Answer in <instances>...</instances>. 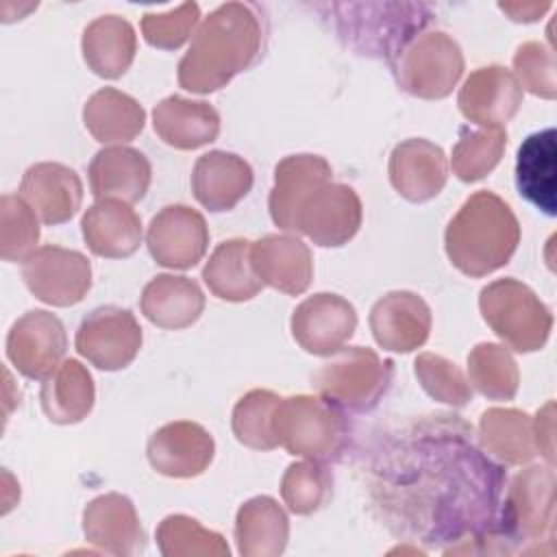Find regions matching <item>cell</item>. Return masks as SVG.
Listing matches in <instances>:
<instances>
[{
	"instance_id": "6da1fadb",
	"label": "cell",
	"mask_w": 557,
	"mask_h": 557,
	"mask_svg": "<svg viewBox=\"0 0 557 557\" xmlns=\"http://www.w3.org/2000/svg\"><path fill=\"white\" fill-rule=\"evenodd\" d=\"M263 48V20L257 4L228 2L218 7L191 39L178 63V83L187 91L209 94L248 70Z\"/></svg>"
},
{
	"instance_id": "7a4b0ae2",
	"label": "cell",
	"mask_w": 557,
	"mask_h": 557,
	"mask_svg": "<svg viewBox=\"0 0 557 557\" xmlns=\"http://www.w3.org/2000/svg\"><path fill=\"white\" fill-rule=\"evenodd\" d=\"M446 255L468 276H485L505 265L518 248L520 224L492 191L472 194L446 228Z\"/></svg>"
},
{
	"instance_id": "3957f363",
	"label": "cell",
	"mask_w": 557,
	"mask_h": 557,
	"mask_svg": "<svg viewBox=\"0 0 557 557\" xmlns=\"http://www.w3.org/2000/svg\"><path fill=\"white\" fill-rule=\"evenodd\" d=\"M479 307L492 331L518 352L540 350L550 335V309L516 278H500L483 287Z\"/></svg>"
},
{
	"instance_id": "277c9868",
	"label": "cell",
	"mask_w": 557,
	"mask_h": 557,
	"mask_svg": "<svg viewBox=\"0 0 557 557\" xmlns=\"http://www.w3.org/2000/svg\"><path fill=\"white\" fill-rule=\"evenodd\" d=\"M344 435L342 416L322 396L281 398L274 411V437L292 455L326 459L339 450Z\"/></svg>"
},
{
	"instance_id": "5b68a950",
	"label": "cell",
	"mask_w": 557,
	"mask_h": 557,
	"mask_svg": "<svg viewBox=\"0 0 557 557\" xmlns=\"http://www.w3.org/2000/svg\"><path fill=\"white\" fill-rule=\"evenodd\" d=\"M337 359L315 372L313 383L322 398L335 407L370 409L389 383L392 363L381 361L370 348H342Z\"/></svg>"
},
{
	"instance_id": "8992f818",
	"label": "cell",
	"mask_w": 557,
	"mask_h": 557,
	"mask_svg": "<svg viewBox=\"0 0 557 557\" xmlns=\"http://www.w3.org/2000/svg\"><path fill=\"white\" fill-rule=\"evenodd\" d=\"M398 83L418 98H444L463 72V57L446 33L418 35L398 57Z\"/></svg>"
},
{
	"instance_id": "52a82bcc",
	"label": "cell",
	"mask_w": 557,
	"mask_h": 557,
	"mask_svg": "<svg viewBox=\"0 0 557 557\" xmlns=\"http://www.w3.org/2000/svg\"><path fill=\"white\" fill-rule=\"evenodd\" d=\"M22 276L35 298L54 307L81 302L91 287V265L87 257L59 246L33 250L24 259Z\"/></svg>"
},
{
	"instance_id": "ba28073f",
	"label": "cell",
	"mask_w": 557,
	"mask_h": 557,
	"mask_svg": "<svg viewBox=\"0 0 557 557\" xmlns=\"http://www.w3.org/2000/svg\"><path fill=\"white\" fill-rule=\"evenodd\" d=\"M141 348V329L128 309L98 307L76 331V350L100 370L126 368Z\"/></svg>"
},
{
	"instance_id": "9c48e42d",
	"label": "cell",
	"mask_w": 557,
	"mask_h": 557,
	"mask_svg": "<svg viewBox=\"0 0 557 557\" xmlns=\"http://www.w3.org/2000/svg\"><path fill=\"white\" fill-rule=\"evenodd\" d=\"M148 250L165 268H194L207 252L209 231L205 218L185 205L161 209L146 233Z\"/></svg>"
},
{
	"instance_id": "30bf717a",
	"label": "cell",
	"mask_w": 557,
	"mask_h": 557,
	"mask_svg": "<svg viewBox=\"0 0 557 557\" xmlns=\"http://www.w3.org/2000/svg\"><path fill=\"white\" fill-rule=\"evenodd\" d=\"M361 226V200L342 183L322 185L300 209L296 228L318 246H344Z\"/></svg>"
},
{
	"instance_id": "8fae6325",
	"label": "cell",
	"mask_w": 557,
	"mask_h": 557,
	"mask_svg": "<svg viewBox=\"0 0 557 557\" xmlns=\"http://www.w3.org/2000/svg\"><path fill=\"white\" fill-rule=\"evenodd\" d=\"M65 348L63 322L48 311H28L11 326L7 337V357L28 379L52 374Z\"/></svg>"
},
{
	"instance_id": "7c38bea8",
	"label": "cell",
	"mask_w": 557,
	"mask_h": 557,
	"mask_svg": "<svg viewBox=\"0 0 557 557\" xmlns=\"http://www.w3.org/2000/svg\"><path fill=\"white\" fill-rule=\"evenodd\" d=\"M357 326L355 307L337 294H315L292 315L294 339L311 355H333L344 348Z\"/></svg>"
},
{
	"instance_id": "4fadbf2b",
	"label": "cell",
	"mask_w": 557,
	"mask_h": 557,
	"mask_svg": "<svg viewBox=\"0 0 557 557\" xmlns=\"http://www.w3.org/2000/svg\"><path fill=\"white\" fill-rule=\"evenodd\" d=\"M522 102V87L518 78L500 67H481L463 83L459 91L461 113L483 128H503Z\"/></svg>"
},
{
	"instance_id": "5bb4252c",
	"label": "cell",
	"mask_w": 557,
	"mask_h": 557,
	"mask_svg": "<svg viewBox=\"0 0 557 557\" xmlns=\"http://www.w3.org/2000/svg\"><path fill=\"white\" fill-rule=\"evenodd\" d=\"M20 196L48 226L63 224L81 207L83 183L78 174L63 163H35L24 172Z\"/></svg>"
},
{
	"instance_id": "9a60e30c",
	"label": "cell",
	"mask_w": 557,
	"mask_h": 557,
	"mask_svg": "<svg viewBox=\"0 0 557 557\" xmlns=\"http://www.w3.org/2000/svg\"><path fill=\"white\" fill-rule=\"evenodd\" d=\"M213 440L196 422L178 420L161 426L148 442L150 466L176 479H187L205 472L213 459Z\"/></svg>"
},
{
	"instance_id": "2e32d148",
	"label": "cell",
	"mask_w": 557,
	"mask_h": 557,
	"mask_svg": "<svg viewBox=\"0 0 557 557\" xmlns=\"http://www.w3.org/2000/svg\"><path fill=\"white\" fill-rule=\"evenodd\" d=\"M331 165L320 154L285 157L274 170V187L270 194V215L285 231L296 228L302 205L326 183H331Z\"/></svg>"
},
{
	"instance_id": "e0dca14e",
	"label": "cell",
	"mask_w": 557,
	"mask_h": 557,
	"mask_svg": "<svg viewBox=\"0 0 557 557\" xmlns=\"http://www.w3.org/2000/svg\"><path fill=\"white\" fill-rule=\"evenodd\" d=\"M555 474L548 468H527L513 481L503 505V524L507 535L537 537L544 529L553 531Z\"/></svg>"
},
{
	"instance_id": "ac0fdd59",
	"label": "cell",
	"mask_w": 557,
	"mask_h": 557,
	"mask_svg": "<svg viewBox=\"0 0 557 557\" xmlns=\"http://www.w3.org/2000/svg\"><path fill=\"white\" fill-rule=\"evenodd\" d=\"M374 339L396 352H409L422 346L431 331L429 305L411 292H389L379 298L370 311Z\"/></svg>"
},
{
	"instance_id": "d6986e66",
	"label": "cell",
	"mask_w": 557,
	"mask_h": 557,
	"mask_svg": "<svg viewBox=\"0 0 557 557\" xmlns=\"http://www.w3.org/2000/svg\"><path fill=\"white\" fill-rule=\"evenodd\" d=\"M557 133L544 128L531 133L516 154L518 194L548 218L557 215Z\"/></svg>"
},
{
	"instance_id": "ffe728a7",
	"label": "cell",
	"mask_w": 557,
	"mask_h": 557,
	"mask_svg": "<svg viewBox=\"0 0 557 557\" xmlns=\"http://www.w3.org/2000/svg\"><path fill=\"white\" fill-rule=\"evenodd\" d=\"M448 165L444 150L426 139L398 144L389 159V181L394 189L411 202L437 196L446 183Z\"/></svg>"
},
{
	"instance_id": "44dd1931",
	"label": "cell",
	"mask_w": 557,
	"mask_h": 557,
	"mask_svg": "<svg viewBox=\"0 0 557 557\" xmlns=\"http://www.w3.org/2000/svg\"><path fill=\"white\" fill-rule=\"evenodd\" d=\"M150 176V161L144 152L128 146L102 148L89 163V187L96 200L115 198L128 205L137 202L146 196Z\"/></svg>"
},
{
	"instance_id": "7402d4cb",
	"label": "cell",
	"mask_w": 557,
	"mask_h": 557,
	"mask_svg": "<svg viewBox=\"0 0 557 557\" xmlns=\"http://www.w3.org/2000/svg\"><path fill=\"white\" fill-rule=\"evenodd\" d=\"M85 537L107 553L137 555L146 546L133 503L122 494H104L91 500L83 513Z\"/></svg>"
},
{
	"instance_id": "603a6c76",
	"label": "cell",
	"mask_w": 557,
	"mask_h": 557,
	"mask_svg": "<svg viewBox=\"0 0 557 557\" xmlns=\"http://www.w3.org/2000/svg\"><path fill=\"white\" fill-rule=\"evenodd\" d=\"M252 187V168L233 152L211 150L202 154L191 172V191L209 211L233 209Z\"/></svg>"
},
{
	"instance_id": "cb8c5ba5",
	"label": "cell",
	"mask_w": 557,
	"mask_h": 557,
	"mask_svg": "<svg viewBox=\"0 0 557 557\" xmlns=\"http://www.w3.org/2000/svg\"><path fill=\"white\" fill-rule=\"evenodd\" d=\"M83 237L98 257L122 259L133 255L141 242L139 215L128 202L104 198L96 200L83 215Z\"/></svg>"
},
{
	"instance_id": "d4e9b609",
	"label": "cell",
	"mask_w": 557,
	"mask_h": 557,
	"mask_svg": "<svg viewBox=\"0 0 557 557\" xmlns=\"http://www.w3.org/2000/svg\"><path fill=\"white\" fill-rule=\"evenodd\" d=\"M252 265L261 278L285 294H302L313 276L311 250L289 235H265L252 244Z\"/></svg>"
},
{
	"instance_id": "484cf974",
	"label": "cell",
	"mask_w": 557,
	"mask_h": 557,
	"mask_svg": "<svg viewBox=\"0 0 557 557\" xmlns=\"http://www.w3.org/2000/svg\"><path fill=\"white\" fill-rule=\"evenodd\" d=\"M159 137L181 150H194L213 141L220 133V115L209 102L168 96L152 111Z\"/></svg>"
},
{
	"instance_id": "4316f807",
	"label": "cell",
	"mask_w": 557,
	"mask_h": 557,
	"mask_svg": "<svg viewBox=\"0 0 557 557\" xmlns=\"http://www.w3.org/2000/svg\"><path fill=\"white\" fill-rule=\"evenodd\" d=\"M202 309L205 296L187 276L159 274L141 294L144 315L161 329H185L200 318Z\"/></svg>"
},
{
	"instance_id": "83f0119b",
	"label": "cell",
	"mask_w": 557,
	"mask_h": 557,
	"mask_svg": "<svg viewBox=\"0 0 557 557\" xmlns=\"http://www.w3.org/2000/svg\"><path fill=\"white\" fill-rule=\"evenodd\" d=\"M202 278L209 289L222 300L242 302L257 296L263 283L252 265V242H222L209 257L202 270Z\"/></svg>"
},
{
	"instance_id": "f1b7e54d",
	"label": "cell",
	"mask_w": 557,
	"mask_h": 557,
	"mask_svg": "<svg viewBox=\"0 0 557 557\" xmlns=\"http://www.w3.org/2000/svg\"><path fill=\"white\" fill-rule=\"evenodd\" d=\"M135 48L133 26L117 15H102L83 33L85 63L102 78L122 76L133 63Z\"/></svg>"
},
{
	"instance_id": "f546056e",
	"label": "cell",
	"mask_w": 557,
	"mask_h": 557,
	"mask_svg": "<svg viewBox=\"0 0 557 557\" xmlns=\"http://www.w3.org/2000/svg\"><path fill=\"white\" fill-rule=\"evenodd\" d=\"M83 120L89 133L100 144H122L131 141L135 135L141 133L146 113L139 102L128 94L104 87L87 100L83 109Z\"/></svg>"
},
{
	"instance_id": "4dcf8cb0",
	"label": "cell",
	"mask_w": 557,
	"mask_h": 557,
	"mask_svg": "<svg viewBox=\"0 0 557 557\" xmlns=\"http://www.w3.org/2000/svg\"><path fill=\"white\" fill-rule=\"evenodd\" d=\"M41 407L52 422H81L94 407L91 374L76 361L65 359L41 385Z\"/></svg>"
},
{
	"instance_id": "1f68e13d",
	"label": "cell",
	"mask_w": 557,
	"mask_h": 557,
	"mask_svg": "<svg viewBox=\"0 0 557 557\" xmlns=\"http://www.w3.org/2000/svg\"><path fill=\"white\" fill-rule=\"evenodd\" d=\"M481 444L505 463H524L537 453L531 416L518 409H490L479 424Z\"/></svg>"
},
{
	"instance_id": "d6a6232c",
	"label": "cell",
	"mask_w": 557,
	"mask_h": 557,
	"mask_svg": "<svg viewBox=\"0 0 557 557\" xmlns=\"http://www.w3.org/2000/svg\"><path fill=\"white\" fill-rule=\"evenodd\" d=\"M235 537L242 555H278L287 542V516L270 496H257L237 511Z\"/></svg>"
},
{
	"instance_id": "836d02e7",
	"label": "cell",
	"mask_w": 557,
	"mask_h": 557,
	"mask_svg": "<svg viewBox=\"0 0 557 557\" xmlns=\"http://www.w3.org/2000/svg\"><path fill=\"white\" fill-rule=\"evenodd\" d=\"M472 385L487 398L509 400L518 392V368L511 355L498 344H479L468 357Z\"/></svg>"
},
{
	"instance_id": "e575fe53",
	"label": "cell",
	"mask_w": 557,
	"mask_h": 557,
	"mask_svg": "<svg viewBox=\"0 0 557 557\" xmlns=\"http://www.w3.org/2000/svg\"><path fill=\"white\" fill-rule=\"evenodd\" d=\"M281 398L268 389H255L246 394L233 409V431L235 437L259 450H270L278 446L274 437V411Z\"/></svg>"
},
{
	"instance_id": "d590c367",
	"label": "cell",
	"mask_w": 557,
	"mask_h": 557,
	"mask_svg": "<svg viewBox=\"0 0 557 557\" xmlns=\"http://www.w3.org/2000/svg\"><path fill=\"white\" fill-rule=\"evenodd\" d=\"M507 146L505 128H481L461 133L453 150V170L455 174L470 183L483 178L496 168Z\"/></svg>"
},
{
	"instance_id": "8d00e7d4",
	"label": "cell",
	"mask_w": 557,
	"mask_h": 557,
	"mask_svg": "<svg viewBox=\"0 0 557 557\" xmlns=\"http://www.w3.org/2000/svg\"><path fill=\"white\" fill-rule=\"evenodd\" d=\"M281 492L294 513H311L329 498L331 474L315 461L292 463L283 476Z\"/></svg>"
},
{
	"instance_id": "74e56055",
	"label": "cell",
	"mask_w": 557,
	"mask_h": 557,
	"mask_svg": "<svg viewBox=\"0 0 557 557\" xmlns=\"http://www.w3.org/2000/svg\"><path fill=\"white\" fill-rule=\"evenodd\" d=\"M39 239L35 211L22 196L2 198V259L24 261Z\"/></svg>"
},
{
	"instance_id": "f35d334b",
	"label": "cell",
	"mask_w": 557,
	"mask_h": 557,
	"mask_svg": "<svg viewBox=\"0 0 557 557\" xmlns=\"http://www.w3.org/2000/svg\"><path fill=\"white\" fill-rule=\"evenodd\" d=\"M416 376L429 396L448 403V405H466L472 398L470 385L466 383L461 370L440 355L424 352L416 359Z\"/></svg>"
},
{
	"instance_id": "ab89813d",
	"label": "cell",
	"mask_w": 557,
	"mask_h": 557,
	"mask_svg": "<svg viewBox=\"0 0 557 557\" xmlns=\"http://www.w3.org/2000/svg\"><path fill=\"white\" fill-rule=\"evenodd\" d=\"M198 20L200 7L196 2H185L168 13H146L141 20V33L150 46L176 50L189 39Z\"/></svg>"
},
{
	"instance_id": "60d3db41",
	"label": "cell",
	"mask_w": 557,
	"mask_h": 557,
	"mask_svg": "<svg viewBox=\"0 0 557 557\" xmlns=\"http://www.w3.org/2000/svg\"><path fill=\"white\" fill-rule=\"evenodd\" d=\"M513 67L522 83L520 87L548 100L555 98V57L550 48L537 41L520 46L513 57Z\"/></svg>"
},
{
	"instance_id": "b9f144b4",
	"label": "cell",
	"mask_w": 557,
	"mask_h": 557,
	"mask_svg": "<svg viewBox=\"0 0 557 557\" xmlns=\"http://www.w3.org/2000/svg\"><path fill=\"white\" fill-rule=\"evenodd\" d=\"M498 7L505 13H509L511 20H516V22H535L542 13H546L553 7V2H542V4H537V2H529V4H498Z\"/></svg>"
}]
</instances>
